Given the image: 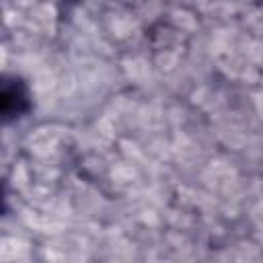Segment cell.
<instances>
[{"instance_id":"6da1fadb","label":"cell","mask_w":263,"mask_h":263,"mask_svg":"<svg viewBox=\"0 0 263 263\" xmlns=\"http://www.w3.org/2000/svg\"><path fill=\"white\" fill-rule=\"evenodd\" d=\"M27 107H29V99H27L25 86L18 80H6L4 88H2V113H4V119L18 117Z\"/></svg>"}]
</instances>
